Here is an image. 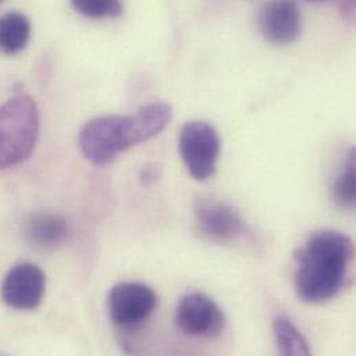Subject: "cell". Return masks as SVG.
Segmentation results:
<instances>
[{
    "mask_svg": "<svg viewBox=\"0 0 356 356\" xmlns=\"http://www.w3.org/2000/svg\"><path fill=\"white\" fill-rule=\"evenodd\" d=\"M354 257V241L343 232L326 229L309 236L294 252L297 297L307 304L336 298L350 284Z\"/></svg>",
    "mask_w": 356,
    "mask_h": 356,
    "instance_id": "6da1fadb",
    "label": "cell"
},
{
    "mask_svg": "<svg viewBox=\"0 0 356 356\" xmlns=\"http://www.w3.org/2000/svg\"><path fill=\"white\" fill-rule=\"evenodd\" d=\"M172 120V107L152 103L134 115H104L90 120L79 134L82 154L95 165L113 163L121 153L163 132Z\"/></svg>",
    "mask_w": 356,
    "mask_h": 356,
    "instance_id": "7a4b0ae2",
    "label": "cell"
},
{
    "mask_svg": "<svg viewBox=\"0 0 356 356\" xmlns=\"http://www.w3.org/2000/svg\"><path fill=\"white\" fill-rule=\"evenodd\" d=\"M39 136V110L28 95H17L0 107V171L25 161Z\"/></svg>",
    "mask_w": 356,
    "mask_h": 356,
    "instance_id": "3957f363",
    "label": "cell"
},
{
    "mask_svg": "<svg viewBox=\"0 0 356 356\" xmlns=\"http://www.w3.org/2000/svg\"><path fill=\"white\" fill-rule=\"evenodd\" d=\"M179 152L188 174L195 180H207L216 172L220 138L212 125L190 121L180 131Z\"/></svg>",
    "mask_w": 356,
    "mask_h": 356,
    "instance_id": "277c9868",
    "label": "cell"
},
{
    "mask_svg": "<svg viewBox=\"0 0 356 356\" xmlns=\"http://www.w3.org/2000/svg\"><path fill=\"white\" fill-rule=\"evenodd\" d=\"M159 305L157 294L143 283L125 282L114 286L107 307L111 322L122 330H134L147 322Z\"/></svg>",
    "mask_w": 356,
    "mask_h": 356,
    "instance_id": "5b68a950",
    "label": "cell"
},
{
    "mask_svg": "<svg viewBox=\"0 0 356 356\" xmlns=\"http://www.w3.org/2000/svg\"><path fill=\"white\" fill-rule=\"evenodd\" d=\"M179 332L188 337H218L226 325L220 307L204 293H188L179 301L175 311Z\"/></svg>",
    "mask_w": 356,
    "mask_h": 356,
    "instance_id": "8992f818",
    "label": "cell"
},
{
    "mask_svg": "<svg viewBox=\"0 0 356 356\" xmlns=\"http://www.w3.org/2000/svg\"><path fill=\"white\" fill-rule=\"evenodd\" d=\"M198 232L215 243H230L244 232V219L230 204L216 198H200L194 207Z\"/></svg>",
    "mask_w": 356,
    "mask_h": 356,
    "instance_id": "52a82bcc",
    "label": "cell"
},
{
    "mask_svg": "<svg viewBox=\"0 0 356 356\" xmlns=\"http://www.w3.org/2000/svg\"><path fill=\"white\" fill-rule=\"evenodd\" d=\"M46 276L31 262L11 268L1 284V298L10 308L19 311L36 309L44 297Z\"/></svg>",
    "mask_w": 356,
    "mask_h": 356,
    "instance_id": "ba28073f",
    "label": "cell"
},
{
    "mask_svg": "<svg viewBox=\"0 0 356 356\" xmlns=\"http://www.w3.org/2000/svg\"><path fill=\"white\" fill-rule=\"evenodd\" d=\"M262 36L273 44H290L301 33V11L296 0H266L258 13Z\"/></svg>",
    "mask_w": 356,
    "mask_h": 356,
    "instance_id": "9c48e42d",
    "label": "cell"
},
{
    "mask_svg": "<svg viewBox=\"0 0 356 356\" xmlns=\"http://www.w3.org/2000/svg\"><path fill=\"white\" fill-rule=\"evenodd\" d=\"M25 240L40 250H50L65 243L71 234L68 220L56 213H33L22 227Z\"/></svg>",
    "mask_w": 356,
    "mask_h": 356,
    "instance_id": "30bf717a",
    "label": "cell"
},
{
    "mask_svg": "<svg viewBox=\"0 0 356 356\" xmlns=\"http://www.w3.org/2000/svg\"><path fill=\"white\" fill-rule=\"evenodd\" d=\"M31 38L29 19L17 11L0 17V51L4 54H17L28 44Z\"/></svg>",
    "mask_w": 356,
    "mask_h": 356,
    "instance_id": "8fae6325",
    "label": "cell"
},
{
    "mask_svg": "<svg viewBox=\"0 0 356 356\" xmlns=\"http://www.w3.org/2000/svg\"><path fill=\"white\" fill-rule=\"evenodd\" d=\"M273 336H275L277 350L282 355H312V350H311L307 339L289 318L277 316L275 319Z\"/></svg>",
    "mask_w": 356,
    "mask_h": 356,
    "instance_id": "7c38bea8",
    "label": "cell"
},
{
    "mask_svg": "<svg viewBox=\"0 0 356 356\" xmlns=\"http://www.w3.org/2000/svg\"><path fill=\"white\" fill-rule=\"evenodd\" d=\"M333 197L343 208H353L356 201L355 150L348 154L346 168L334 179Z\"/></svg>",
    "mask_w": 356,
    "mask_h": 356,
    "instance_id": "4fadbf2b",
    "label": "cell"
},
{
    "mask_svg": "<svg viewBox=\"0 0 356 356\" xmlns=\"http://www.w3.org/2000/svg\"><path fill=\"white\" fill-rule=\"evenodd\" d=\"M72 7L88 18H115L122 14L121 0H71Z\"/></svg>",
    "mask_w": 356,
    "mask_h": 356,
    "instance_id": "5bb4252c",
    "label": "cell"
},
{
    "mask_svg": "<svg viewBox=\"0 0 356 356\" xmlns=\"http://www.w3.org/2000/svg\"><path fill=\"white\" fill-rule=\"evenodd\" d=\"M140 183L146 187L157 183L160 179L163 178V170L160 165L156 164H149L142 168L140 171Z\"/></svg>",
    "mask_w": 356,
    "mask_h": 356,
    "instance_id": "9a60e30c",
    "label": "cell"
},
{
    "mask_svg": "<svg viewBox=\"0 0 356 356\" xmlns=\"http://www.w3.org/2000/svg\"><path fill=\"white\" fill-rule=\"evenodd\" d=\"M340 7L343 14H346L347 18L354 17V8H355V0H340Z\"/></svg>",
    "mask_w": 356,
    "mask_h": 356,
    "instance_id": "2e32d148",
    "label": "cell"
},
{
    "mask_svg": "<svg viewBox=\"0 0 356 356\" xmlns=\"http://www.w3.org/2000/svg\"><path fill=\"white\" fill-rule=\"evenodd\" d=\"M311 1H322V0H311Z\"/></svg>",
    "mask_w": 356,
    "mask_h": 356,
    "instance_id": "e0dca14e",
    "label": "cell"
},
{
    "mask_svg": "<svg viewBox=\"0 0 356 356\" xmlns=\"http://www.w3.org/2000/svg\"><path fill=\"white\" fill-rule=\"evenodd\" d=\"M0 1H1V0H0Z\"/></svg>",
    "mask_w": 356,
    "mask_h": 356,
    "instance_id": "ac0fdd59",
    "label": "cell"
}]
</instances>
